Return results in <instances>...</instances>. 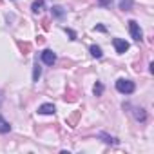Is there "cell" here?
Segmentation results:
<instances>
[{"label":"cell","instance_id":"cell-14","mask_svg":"<svg viewBox=\"0 0 154 154\" xmlns=\"http://www.w3.org/2000/svg\"><path fill=\"white\" fill-rule=\"evenodd\" d=\"M18 47H20V49L24 51V54H27V53L31 51V45H29L27 42H18Z\"/></svg>","mask_w":154,"mask_h":154},{"label":"cell","instance_id":"cell-5","mask_svg":"<svg viewBox=\"0 0 154 154\" xmlns=\"http://www.w3.org/2000/svg\"><path fill=\"white\" fill-rule=\"evenodd\" d=\"M54 111H56V109H54L53 103H44V105L38 107V112H40V114H54Z\"/></svg>","mask_w":154,"mask_h":154},{"label":"cell","instance_id":"cell-1","mask_svg":"<svg viewBox=\"0 0 154 154\" xmlns=\"http://www.w3.org/2000/svg\"><path fill=\"white\" fill-rule=\"evenodd\" d=\"M116 89H118L120 93H123V94H131V93H134V84H132L131 80L120 78V80L116 82Z\"/></svg>","mask_w":154,"mask_h":154},{"label":"cell","instance_id":"cell-18","mask_svg":"<svg viewBox=\"0 0 154 154\" xmlns=\"http://www.w3.org/2000/svg\"><path fill=\"white\" fill-rule=\"evenodd\" d=\"M42 27H44V29H49V20H47V18L42 20Z\"/></svg>","mask_w":154,"mask_h":154},{"label":"cell","instance_id":"cell-17","mask_svg":"<svg viewBox=\"0 0 154 154\" xmlns=\"http://www.w3.org/2000/svg\"><path fill=\"white\" fill-rule=\"evenodd\" d=\"M111 4H112V0H98V6H102V8H107Z\"/></svg>","mask_w":154,"mask_h":154},{"label":"cell","instance_id":"cell-2","mask_svg":"<svg viewBox=\"0 0 154 154\" xmlns=\"http://www.w3.org/2000/svg\"><path fill=\"white\" fill-rule=\"evenodd\" d=\"M129 31H131V35H132V38H134L136 42H140V40L143 38V33H141L140 24H138L136 20H129Z\"/></svg>","mask_w":154,"mask_h":154},{"label":"cell","instance_id":"cell-19","mask_svg":"<svg viewBox=\"0 0 154 154\" xmlns=\"http://www.w3.org/2000/svg\"><path fill=\"white\" fill-rule=\"evenodd\" d=\"M67 35L71 36V40H74V38H76V33H74V31H71V29H67Z\"/></svg>","mask_w":154,"mask_h":154},{"label":"cell","instance_id":"cell-4","mask_svg":"<svg viewBox=\"0 0 154 154\" xmlns=\"http://www.w3.org/2000/svg\"><path fill=\"white\" fill-rule=\"evenodd\" d=\"M42 62L47 63V65H53V63L56 62V54H54L51 49H45V51L42 53Z\"/></svg>","mask_w":154,"mask_h":154},{"label":"cell","instance_id":"cell-21","mask_svg":"<svg viewBox=\"0 0 154 154\" xmlns=\"http://www.w3.org/2000/svg\"><path fill=\"white\" fill-rule=\"evenodd\" d=\"M0 6H2V2H0Z\"/></svg>","mask_w":154,"mask_h":154},{"label":"cell","instance_id":"cell-7","mask_svg":"<svg viewBox=\"0 0 154 154\" xmlns=\"http://www.w3.org/2000/svg\"><path fill=\"white\" fill-rule=\"evenodd\" d=\"M134 118H136L138 122H141V123H143V122L147 120V114H145V111L140 107V109H134Z\"/></svg>","mask_w":154,"mask_h":154},{"label":"cell","instance_id":"cell-13","mask_svg":"<svg viewBox=\"0 0 154 154\" xmlns=\"http://www.w3.org/2000/svg\"><path fill=\"white\" fill-rule=\"evenodd\" d=\"M78 118H80V111H78V112H74V114L67 120V123H69L71 127H74V125H76V120H78Z\"/></svg>","mask_w":154,"mask_h":154},{"label":"cell","instance_id":"cell-16","mask_svg":"<svg viewBox=\"0 0 154 154\" xmlns=\"http://www.w3.org/2000/svg\"><path fill=\"white\" fill-rule=\"evenodd\" d=\"M102 93H103V85H102V84L98 82V84L94 85V94H96V96H100Z\"/></svg>","mask_w":154,"mask_h":154},{"label":"cell","instance_id":"cell-15","mask_svg":"<svg viewBox=\"0 0 154 154\" xmlns=\"http://www.w3.org/2000/svg\"><path fill=\"white\" fill-rule=\"evenodd\" d=\"M100 138H103V141H105V143H112V145H116V143H118V141H116V138H111V136H107V134H103V132L100 134Z\"/></svg>","mask_w":154,"mask_h":154},{"label":"cell","instance_id":"cell-3","mask_svg":"<svg viewBox=\"0 0 154 154\" xmlns=\"http://www.w3.org/2000/svg\"><path fill=\"white\" fill-rule=\"evenodd\" d=\"M112 45H114L116 53H120V54H123V53L129 49V44H127L125 40H122V38H114V40H112Z\"/></svg>","mask_w":154,"mask_h":154},{"label":"cell","instance_id":"cell-6","mask_svg":"<svg viewBox=\"0 0 154 154\" xmlns=\"http://www.w3.org/2000/svg\"><path fill=\"white\" fill-rule=\"evenodd\" d=\"M44 0H35V2H33V6H31V9H33V13L35 15H38V13H42L44 11Z\"/></svg>","mask_w":154,"mask_h":154},{"label":"cell","instance_id":"cell-8","mask_svg":"<svg viewBox=\"0 0 154 154\" xmlns=\"http://www.w3.org/2000/svg\"><path fill=\"white\" fill-rule=\"evenodd\" d=\"M51 13H53V17H56V18H62V17L65 15L63 8H60V6H53V8H51Z\"/></svg>","mask_w":154,"mask_h":154},{"label":"cell","instance_id":"cell-9","mask_svg":"<svg viewBox=\"0 0 154 154\" xmlns=\"http://www.w3.org/2000/svg\"><path fill=\"white\" fill-rule=\"evenodd\" d=\"M120 9H122V11L132 9V0H120Z\"/></svg>","mask_w":154,"mask_h":154},{"label":"cell","instance_id":"cell-20","mask_svg":"<svg viewBox=\"0 0 154 154\" xmlns=\"http://www.w3.org/2000/svg\"><path fill=\"white\" fill-rule=\"evenodd\" d=\"M0 103H2V94H0Z\"/></svg>","mask_w":154,"mask_h":154},{"label":"cell","instance_id":"cell-11","mask_svg":"<svg viewBox=\"0 0 154 154\" xmlns=\"http://www.w3.org/2000/svg\"><path fill=\"white\" fill-rule=\"evenodd\" d=\"M91 54H93L94 58H102V49H100L98 45H91Z\"/></svg>","mask_w":154,"mask_h":154},{"label":"cell","instance_id":"cell-12","mask_svg":"<svg viewBox=\"0 0 154 154\" xmlns=\"http://www.w3.org/2000/svg\"><path fill=\"white\" fill-rule=\"evenodd\" d=\"M40 74H42V69H40V67H38V63H36V65H35V71H33V82H38Z\"/></svg>","mask_w":154,"mask_h":154},{"label":"cell","instance_id":"cell-10","mask_svg":"<svg viewBox=\"0 0 154 154\" xmlns=\"http://www.w3.org/2000/svg\"><path fill=\"white\" fill-rule=\"evenodd\" d=\"M9 131H11V125L0 116V132H9Z\"/></svg>","mask_w":154,"mask_h":154}]
</instances>
